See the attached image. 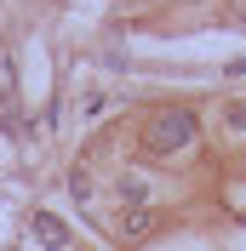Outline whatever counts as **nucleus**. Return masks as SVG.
I'll return each instance as SVG.
<instances>
[{"instance_id":"f257e3e1","label":"nucleus","mask_w":246,"mask_h":251,"mask_svg":"<svg viewBox=\"0 0 246 251\" xmlns=\"http://www.w3.org/2000/svg\"><path fill=\"white\" fill-rule=\"evenodd\" d=\"M189 137H195V114H189V109H160L149 126H143V143H149V154H178Z\"/></svg>"},{"instance_id":"f03ea898","label":"nucleus","mask_w":246,"mask_h":251,"mask_svg":"<svg viewBox=\"0 0 246 251\" xmlns=\"http://www.w3.org/2000/svg\"><path fill=\"white\" fill-rule=\"evenodd\" d=\"M29 228H34V240H40L46 251H63V246H69V228H63L52 211H34V217H29Z\"/></svg>"},{"instance_id":"7ed1b4c3","label":"nucleus","mask_w":246,"mask_h":251,"mask_svg":"<svg viewBox=\"0 0 246 251\" xmlns=\"http://www.w3.org/2000/svg\"><path fill=\"white\" fill-rule=\"evenodd\" d=\"M149 223H154V211H143V205H138V211L126 217V234H149Z\"/></svg>"},{"instance_id":"20e7f679","label":"nucleus","mask_w":246,"mask_h":251,"mask_svg":"<svg viewBox=\"0 0 246 251\" xmlns=\"http://www.w3.org/2000/svg\"><path fill=\"white\" fill-rule=\"evenodd\" d=\"M229 126H246V103H235V109H229Z\"/></svg>"}]
</instances>
